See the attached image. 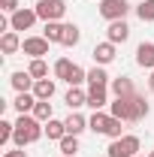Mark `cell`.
<instances>
[{"label": "cell", "instance_id": "52a82bcc", "mask_svg": "<svg viewBox=\"0 0 154 157\" xmlns=\"http://www.w3.org/2000/svg\"><path fill=\"white\" fill-rule=\"evenodd\" d=\"M48 39L45 36H24V42H21V52L24 55H30V58H42V55H48Z\"/></svg>", "mask_w": 154, "mask_h": 157}, {"label": "cell", "instance_id": "e0dca14e", "mask_svg": "<svg viewBox=\"0 0 154 157\" xmlns=\"http://www.w3.org/2000/svg\"><path fill=\"white\" fill-rule=\"evenodd\" d=\"M112 94L115 97H133L136 88H133V82L127 76H118V78H112Z\"/></svg>", "mask_w": 154, "mask_h": 157}, {"label": "cell", "instance_id": "ac0fdd59", "mask_svg": "<svg viewBox=\"0 0 154 157\" xmlns=\"http://www.w3.org/2000/svg\"><path fill=\"white\" fill-rule=\"evenodd\" d=\"M33 97L37 100H52L55 97V82L52 78H37L33 82Z\"/></svg>", "mask_w": 154, "mask_h": 157}, {"label": "cell", "instance_id": "d590c367", "mask_svg": "<svg viewBox=\"0 0 154 157\" xmlns=\"http://www.w3.org/2000/svg\"><path fill=\"white\" fill-rule=\"evenodd\" d=\"M136 157H142V154H136Z\"/></svg>", "mask_w": 154, "mask_h": 157}, {"label": "cell", "instance_id": "e575fe53", "mask_svg": "<svg viewBox=\"0 0 154 157\" xmlns=\"http://www.w3.org/2000/svg\"><path fill=\"white\" fill-rule=\"evenodd\" d=\"M148 157H154V151H151V154H148Z\"/></svg>", "mask_w": 154, "mask_h": 157}, {"label": "cell", "instance_id": "5bb4252c", "mask_svg": "<svg viewBox=\"0 0 154 157\" xmlns=\"http://www.w3.org/2000/svg\"><path fill=\"white\" fill-rule=\"evenodd\" d=\"M88 106L100 112V109H106L109 106V94H106V88H88Z\"/></svg>", "mask_w": 154, "mask_h": 157}, {"label": "cell", "instance_id": "7402d4cb", "mask_svg": "<svg viewBox=\"0 0 154 157\" xmlns=\"http://www.w3.org/2000/svg\"><path fill=\"white\" fill-rule=\"evenodd\" d=\"M45 136L60 142V139L67 136V124H64V121H55V118H52V121H45Z\"/></svg>", "mask_w": 154, "mask_h": 157}, {"label": "cell", "instance_id": "f1b7e54d", "mask_svg": "<svg viewBox=\"0 0 154 157\" xmlns=\"http://www.w3.org/2000/svg\"><path fill=\"white\" fill-rule=\"evenodd\" d=\"M121 124H124L121 118H112V121H109V130H106V136H109V139H121V136H124V127H121Z\"/></svg>", "mask_w": 154, "mask_h": 157}, {"label": "cell", "instance_id": "83f0119b", "mask_svg": "<svg viewBox=\"0 0 154 157\" xmlns=\"http://www.w3.org/2000/svg\"><path fill=\"white\" fill-rule=\"evenodd\" d=\"M136 15L142 21H154V0H142V3L136 6Z\"/></svg>", "mask_w": 154, "mask_h": 157}, {"label": "cell", "instance_id": "4dcf8cb0", "mask_svg": "<svg viewBox=\"0 0 154 157\" xmlns=\"http://www.w3.org/2000/svg\"><path fill=\"white\" fill-rule=\"evenodd\" d=\"M12 136H15V124H9V121H0V145H6Z\"/></svg>", "mask_w": 154, "mask_h": 157}, {"label": "cell", "instance_id": "7a4b0ae2", "mask_svg": "<svg viewBox=\"0 0 154 157\" xmlns=\"http://www.w3.org/2000/svg\"><path fill=\"white\" fill-rule=\"evenodd\" d=\"M42 136H45L42 121H37L33 115H18V121H15V136H12V142H15L18 148L33 145V142H39Z\"/></svg>", "mask_w": 154, "mask_h": 157}, {"label": "cell", "instance_id": "836d02e7", "mask_svg": "<svg viewBox=\"0 0 154 157\" xmlns=\"http://www.w3.org/2000/svg\"><path fill=\"white\" fill-rule=\"evenodd\" d=\"M148 88L154 91V70H151V78H148Z\"/></svg>", "mask_w": 154, "mask_h": 157}, {"label": "cell", "instance_id": "8992f818", "mask_svg": "<svg viewBox=\"0 0 154 157\" xmlns=\"http://www.w3.org/2000/svg\"><path fill=\"white\" fill-rule=\"evenodd\" d=\"M37 18H39L37 9H24V6H21L15 15H9V30H15V33H18V30H30V27L37 24Z\"/></svg>", "mask_w": 154, "mask_h": 157}, {"label": "cell", "instance_id": "44dd1931", "mask_svg": "<svg viewBox=\"0 0 154 157\" xmlns=\"http://www.w3.org/2000/svg\"><path fill=\"white\" fill-rule=\"evenodd\" d=\"M64 21H45V30H42V36L48 39V42H60L64 39Z\"/></svg>", "mask_w": 154, "mask_h": 157}, {"label": "cell", "instance_id": "d4e9b609", "mask_svg": "<svg viewBox=\"0 0 154 157\" xmlns=\"http://www.w3.org/2000/svg\"><path fill=\"white\" fill-rule=\"evenodd\" d=\"M76 151H79V136H67L60 139V154L64 157H76Z\"/></svg>", "mask_w": 154, "mask_h": 157}, {"label": "cell", "instance_id": "2e32d148", "mask_svg": "<svg viewBox=\"0 0 154 157\" xmlns=\"http://www.w3.org/2000/svg\"><path fill=\"white\" fill-rule=\"evenodd\" d=\"M12 106H15V112H18V115H30V112L37 109V97H33V91H27V94H18Z\"/></svg>", "mask_w": 154, "mask_h": 157}, {"label": "cell", "instance_id": "484cf974", "mask_svg": "<svg viewBox=\"0 0 154 157\" xmlns=\"http://www.w3.org/2000/svg\"><path fill=\"white\" fill-rule=\"evenodd\" d=\"M37 121H52V103L48 100H37V109L30 112Z\"/></svg>", "mask_w": 154, "mask_h": 157}, {"label": "cell", "instance_id": "9c48e42d", "mask_svg": "<svg viewBox=\"0 0 154 157\" xmlns=\"http://www.w3.org/2000/svg\"><path fill=\"white\" fill-rule=\"evenodd\" d=\"M127 36H130V24L121 18V21H109V27H106V39L109 42H127Z\"/></svg>", "mask_w": 154, "mask_h": 157}, {"label": "cell", "instance_id": "1f68e13d", "mask_svg": "<svg viewBox=\"0 0 154 157\" xmlns=\"http://www.w3.org/2000/svg\"><path fill=\"white\" fill-rule=\"evenodd\" d=\"M0 9H3L6 15H15L21 6H18V0H0Z\"/></svg>", "mask_w": 154, "mask_h": 157}, {"label": "cell", "instance_id": "5b68a950", "mask_svg": "<svg viewBox=\"0 0 154 157\" xmlns=\"http://www.w3.org/2000/svg\"><path fill=\"white\" fill-rule=\"evenodd\" d=\"M127 12H130L127 0H100V15L106 21H121Z\"/></svg>", "mask_w": 154, "mask_h": 157}, {"label": "cell", "instance_id": "603a6c76", "mask_svg": "<svg viewBox=\"0 0 154 157\" xmlns=\"http://www.w3.org/2000/svg\"><path fill=\"white\" fill-rule=\"evenodd\" d=\"M73 70H76V63L70 58H60L58 63H55V76L60 78V82H70V76H73Z\"/></svg>", "mask_w": 154, "mask_h": 157}, {"label": "cell", "instance_id": "8d00e7d4", "mask_svg": "<svg viewBox=\"0 0 154 157\" xmlns=\"http://www.w3.org/2000/svg\"><path fill=\"white\" fill-rule=\"evenodd\" d=\"M60 157H64V154H60Z\"/></svg>", "mask_w": 154, "mask_h": 157}, {"label": "cell", "instance_id": "6da1fadb", "mask_svg": "<svg viewBox=\"0 0 154 157\" xmlns=\"http://www.w3.org/2000/svg\"><path fill=\"white\" fill-rule=\"evenodd\" d=\"M109 115L121 118V121H142L148 115V103L142 94H133V97H115V103H109Z\"/></svg>", "mask_w": 154, "mask_h": 157}, {"label": "cell", "instance_id": "4fadbf2b", "mask_svg": "<svg viewBox=\"0 0 154 157\" xmlns=\"http://www.w3.org/2000/svg\"><path fill=\"white\" fill-rule=\"evenodd\" d=\"M64 103L70 106V112H76V109H82V106H88V91H82V88H70L67 97H64Z\"/></svg>", "mask_w": 154, "mask_h": 157}, {"label": "cell", "instance_id": "9a60e30c", "mask_svg": "<svg viewBox=\"0 0 154 157\" xmlns=\"http://www.w3.org/2000/svg\"><path fill=\"white\" fill-rule=\"evenodd\" d=\"M109 85H112V78H109V73L103 67L88 70V88H109Z\"/></svg>", "mask_w": 154, "mask_h": 157}, {"label": "cell", "instance_id": "f546056e", "mask_svg": "<svg viewBox=\"0 0 154 157\" xmlns=\"http://www.w3.org/2000/svg\"><path fill=\"white\" fill-rule=\"evenodd\" d=\"M82 82H88V70H82V67L76 63V70H73V76H70V82H67V85H70V88H79Z\"/></svg>", "mask_w": 154, "mask_h": 157}, {"label": "cell", "instance_id": "3957f363", "mask_svg": "<svg viewBox=\"0 0 154 157\" xmlns=\"http://www.w3.org/2000/svg\"><path fill=\"white\" fill-rule=\"evenodd\" d=\"M139 151V136L124 133L121 139H112V145L106 148V157H136Z\"/></svg>", "mask_w": 154, "mask_h": 157}, {"label": "cell", "instance_id": "7c38bea8", "mask_svg": "<svg viewBox=\"0 0 154 157\" xmlns=\"http://www.w3.org/2000/svg\"><path fill=\"white\" fill-rule=\"evenodd\" d=\"M9 82H12V88H15L18 94H27V91H33V82H37V78L30 76V73H24V70H18V73H12Z\"/></svg>", "mask_w": 154, "mask_h": 157}, {"label": "cell", "instance_id": "ffe728a7", "mask_svg": "<svg viewBox=\"0 0 154 157\" xmlns=\"http://www.w3.org/2000/svg\"><path fill=\"white\" fill-rule=\"evenodd\" d=\"M0 48H3V55H15V52L21 48L18 33H15V30H6V33L0 36Z\"/></svg>", "mask_w": 154, "mask_h": 157}, {"label": "cell", "instance_id": "cb8c5ba5", "mask_svg": "<svg viewBox=\"0 0 154 157\" xmlns=\"http://www.w3.org/2000/svg\"><path fill=\"white\" fill-rule=\"evenodd\" d=\"M79 39H82V30H79L76 24H67V27H64V39H60V45L73 48V45H79Z\"/></svg>", "mask_w": 154, "mask_h": 157}, {"label": "cell", "instance_id": "30bf717a", "mask_svg": "<svg viewBox=\"0 0 154 157\" xmlns=\"http://www.w3.org/2000/svg\"><path fill=\"white\" fill-rule=\"evenodd\" d=\"M136 63L142 70H154V42H139L136 48Z\"/></svg>", "mask_w": 154, "mask_h": 157}, {"label": "cell", "instance_id": "4316f807", "mask_svg": "<svg viewBox=\"0 0 154 157\" xmlns=\"http://www.w3.org/2000/svg\"><path fill=\"white\" fill-rule=\"evenodd\" d=\"M27 73H30L33 78H45V76H48V67H45V60H42V58H33V60H30V67H27Z\"/></svg>", "mask_w": 154, "mask_h": 157}, {"label": "cell", "instance_id": "8fae6325", "mask_svg": "<svg viewBox=\"0 0 154 157\" xmlns=\"http://www.w3.org/2000/svg\"><path fill=\"white\" fill-rule=\"evenodd\" d=\"M109 121H112V115L100 109V112H94V115L88 118V130H94V133H103V136H106V130H109Z\"/></svg>", "mask_w": 154, "mask_h": 157}, {"label": "cell", "instance_id": "277c9868", "mask_svg": "<svg viewBox=\"0 0 154 157\" xmlns=\"http://www.w3.org/2000/svg\"><path fill=\"white\" fill-rule=\"evenodd\" d=\"M37 15L42 21H60L67 15V3H64V0H39L37 3Z\"/></svg>", "mask_w": 154, "mask_h": 157}, {"label": "cell", "instance_id": "ba28073f", "mask_svg": "<svg viewBox=\"0 0 154 157\" xmlns=\"http://www.w3.org/2000/svg\"><path fill=\"white\" fill-rule=\"evenodd\" d=\"M115 55H118V52H115V42H109V39L94 45V63H97V67L112 63V60H115Z\"/></svg>", "mask_w": 154, "mask_h": 157}, {"label": "cell", "instance_id": "d6a6232c", "mask_svg": "<svg viewBox=\"0 0 154 157\" xmlns=\"http://www.w3.org/2000/svg\"><path fill=\"white\" fill-rule=\"evenodd\" d=\"M3 157H27V154H24V148H15V151H6Z\"/></svg>", "mask_w": 154, "mask_h": 157}, {"label": "cell", "instance_id": "d6986e66", "mask_svg": "<svg viewBox=\"0 0 154 157\" xmlns=\"http://www.w3.org/2000/svg\"><path fill=\"white\" fill-rule=\"evenodd\" d=\"M64 124H67V133H70V136H79L82 130H88V118L79 115V112H70V118H67Z\"/></svg>", "mask_w": 154, "mask_h": 157}]
</instances>
